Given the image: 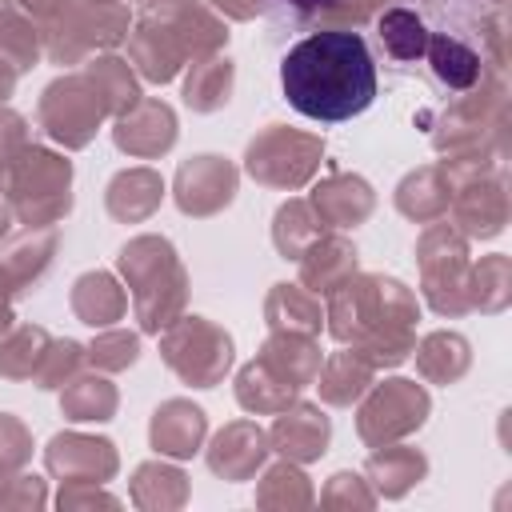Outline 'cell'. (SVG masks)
<instances>
[{"mask_svg":"<svg viewBox=\"0 0 512 512\" xmlns=\"http://www.w3.org/2000/svg\"><path fill=\"white\" fill-rule=\"evenodd\" d=\"M428 60L436 68V76L448 84V88H472L476 76H480V60L468 44L452 40V36H428Z\"/></svg>","mask_w":512,"mask_h":512,"instance_id":"obj_2","label":"cell"},{"mask_svg":"<svg viewBox=\"0 0 512 512\" xmlns=\"http://www.w3.org/2000/svg\"><path fill=\"white\" fill-rule=\"evenodd\" d=\"M284 4H296V8L312 12V8H324V4H336V0H284Z\"/></svg>","mask_w":512,"mask_h":512,"instance_id":"obj_4","label":"cell"},{"mask_svg":"<svg viewBox=\"0 0 512 512\" xmlns=\"http://www.w3.org/2000/svg\"><path fill=\"white\" fill-rule=\"evenodd\" d=\"M280 88L300 116L340 124L360 116L376 100V64L356 32L328 28L304 36L284 52Z\"/></svg>","mask_w":512,"mask_h":512,"instance_id":"obj_1","label":"cell"},{"mask_svg":"<svg viewBox=\"0 0 512 512\" xmlns=\"http://www.w3.org/2000/svg\"><path fill=\"white\" fill-rule=\"evenodd\" d=\"M380 40H384V48H388L396 60H416V56H424V48H428V28L420 24L416 12L392 8V12L380 16Z\"/></svg>","mask_w":512,"mask_h":512,"instance_id":"obj_3","label":"cell"}]
</instances>
